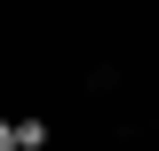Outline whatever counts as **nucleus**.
<instances>
[{"label": "nucleus", "instance_id": "obj_1", "mask_svg": "<svg viewBox=\"0 0 159 151\" xmlns=\"http://www.w3.org/2000/svg\"><path fill=\"white\" fill-rule=\"evenodd\" d=\"M16 151H48V119H16Z\"/></svg>", "mask_w": 159, "mask_h": 151}, {"label": "nucleus", "instance_id": "obj_2", "mask_svg": "<svg viewBox=\"0 0 159 151\" xmlns=\"http://www.w3.org/2000/svg\"><path fill=\"white\" fill-rule=\"evenodd\" d=\"M0 151H16V119H0Z\"/></svg>", "mask_w": 159, "mask_h": 151}]
</instances>
